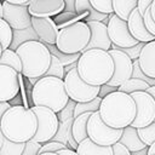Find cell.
Here are the masks:
<instances>
[{
  "label": "cell",
  "instance_id": "cell-4",
  "mask_svg": "<svg viewBox=\"0 0 155 155\" xmlns=\"http://www.w3.org/2000/svg\"><path fill=\"white\" fill-rule=\"evenodd\" d=\"M31 99L34 105H45L58 113L64 108L70 97L65 90L64 79L44 75L33 86Z\"/></svg>",
  "mask_w": 155,
  "mask_h": 155
},
{
  "label": "cell",
  "instance_id": "cell-56",
  "mask_svg": "<svg viewBox=\"0 0 155 155\" xmlns=\"http://www.w3.org/2000/svg\"><path fill=\"white\" fill-rule=\"evenodd\" d=\"M1 52H2V46H1V42H0V56H1Z\"/></svg>",
  "mask_w": 155,
  "mask_h": 155
},
{
  "label": "cell",
  "instance_id": "cell-41",
  "mask_svg": "<svg viewBox=\"0 0 155 155\" xmlns=\"http://www.w3.org/2000/svg\"><path fill=\"white\" fill-rule=\"evenodd\" d=\"M111 147H113V155H131L132 154L131 150L120 140L114 143Z\"/></svg>",
  "mask_w": 155,
  "mask_h": 155
},
{
  "label": "cell",
  "instance_id": "cell-20",
  "mask_svg": "<svg viewBox=\"0 0 155 155\" xmlns=\"http://www.w3.org/2000/svg\"><path fill=\"white\" fill-rule=\"evenodd\" d=\"M75 11L82 21H104L109 17V13H103L93 7L90 0H75Z\"/></svg>",
  "mask_w": 155,
  "mask_h": 155
},
{
  "label": "cell",
  "instance_id": "cell-34",
  "mask_svg": "<svg viewBox=\"0 0 155 155\" xmlns=\"http://www.w3.org/2000/svg\"><path fill=\"white\" fill-rule=\"evenodd\" d=\"M137 130H138V134H139L140 139H142L147 145H150L151 143L155 142V121L151 122V124L148 125V126L139 127V128H137Z\"/></svg>",
  "mask_w": 155,
  "mask_h": 155
},
{
  "label": "cell",
  "instance_id": "cell-16",
  "mask_svg": "<svg viewBox=\"0 0 155 155\" xmlns=\"http://www.w3.org/2000/svg\"><path fill=\"white\" fill-rule=\"evenodd\" d=\"M87 24L90 25L91 29V39L85 50H90V48L110 50L113 42L109 38L108 25L102 21H90L87 22Z\"/></svg>",
  "mask_w": 155,
  "mask_h": 155
},
{
  "label": "cell",
  "instance_id": "cell-3",
  "mask_svg": "<svg viewBox=\"0 0 155 155\" xmlns=\"http://www.w3.org/2000/svg\"><path fill=\"white\" fill-rule=\"evenodd\" d=\"M0 127L5 138L15 142H27L36 133L38 119L31 108H25L21 104L11 105L5 111Z\"/></svg>",
  "mask_w": 155,
  "mask_h": 155
},
{
  "label": "cell",
  "instance_id": "cell-18",
  "mask_svg": "<svg viewBox=\"0 0 155 155\" xmlns=\"http://www.w3.org/2000/svg\"><path fill=\"white\" fill-rule=\"evenodd\" d=\"M64 0H36L28 6L31 16L38 17H54L64 11Z\"/></svg>",
  "mask_w": 155,
  "mask_h": 155
},
{
  "label": "cell",
  "instance_id": "cell-17",
  "mask_svg": "<svg viewBox=\"0 0 155 155\" xmlns=\"http://www.w3.org/2000/svg\"><path fill=\"white\" fill-rule=\"evenodd\" d=\"M127 24L131 34L142 42H149L151 40H155V35H153L145 27L143 15L139 12L138 7H136L131 15L127 18Z\"/></svg>",
  "mask_w": 155,
  "mask_h": 155
},
{
  "label": "cell",
  "instance_id": "cell-25",
  "mask_svg": "<svg viewBox=\"0 0 155 155\" xmlns=\"http://www.w3.org/2000/svg\"><path fill=\"white\" fill-rule=\"evenodd\" d=\"M29 40H40L39 35L36 34L33 25L24 28V29H13V39L10 45V48L17 50L22 44H24Z\"/></svg>",
  "mask_w": 155,
  "mask_h": 155
},
{
  "label": "cell",
  "instance_id": "cell-14",
  "mask_svg": "<svg viewBox=\"0 0 155 155\" xmlns=\"http://www.w3.org/2000/svg\"><path fill=\"white\" fill-rule=\"evenodd\" d=\"M18 76L19 73L15 68L0 64V101L10 102L17 96L19 91Z\"/></svg>",
  "mask_w": 155,
  "mask_h": 155
},
{
  "label": "cell",
  "instance_id": "cell-55",
  "mask_svg": "<svg viewBox=\"0 0 155 155\" xmlns=\"http://www.w3.org/2000/svg\"><path fill=\"white\" fill-rule=\"evenodd\" d=\"M2 12H4V7H2V1L0 0V17H2Z\"/></svg>",
  "mask_w": 155,
  "mask_h": 155
},
{
  "label": "cell",
  "instance_id": "cell-26",
  "mask_svg": "<svg viewBox=\"0 0 155 155\" xmlns=\"http://www.w3.org/2000/svg\"><path fill=\"white\" fill-rule=\"evenodd\" d=\"M0 64L10 65V67L15 68L19 74H22L23 64H22V59L16 50H12L10 47L4 48L1 52V56H0Z\"/></svg>",
  "mask_w": 155,
  "mask_h": 155
},
{
  "label": "cell",
  "instance_id": "cell-43",
  "mask_svg": "<svg viewBox=\"0 0 155 155\" xmlns=\"http://www.w3.org/2000/svg\"><path fill=\"white\" fill-rule=\"evenodd\" d=\"M151 2H153V0H138V6L137 7H138L139 12L142 15H144V12L147 11V8L150 7Z\"/></svg>",
  "mask_w": 155,
  "mask_h": 155
},
{
  "label": "cell",
  "instance_id": "cell-9",
  "mask_svg": "<svg viewBox=\"0 0 155 155\" xmlns=\"http://www.w3.org/2000/svg\"><path fill=\"white\" fill-rule=\"evenodd\" d=\"M31 109L38 119V130L33 139L41 143L51 140L59 127V119L57 113L45 105H34Z\"/></svg>",
  "mask_w": 155,
  "mask_h": 155
},
{
  "label": "cell",
  "instance_id": "cell-37",
  "mask_svg": "<svg viewBox=\"0 0 155 155\" xmlns=\"http://www.w3.org/2000/svg\"><path fill=\"white\" fill-rule=\"evenodd\" d=\"M76 103H78V102L74 101V99H71V98L68 101V103L64 105V108L57 113L59 121H64V120H67V119H69V117H75V116H74V110H75Z\"/></svg>",
  "mask_w": 155,
  "mask_h": 155
},
{
  "label": "cell",
  "instance_id": "cell-35",
  "mask_svg": "<svg viewBox=\"0 0 155 155\" xmlns=\"http://www.w3.org/2000/svg\"><path fill=\"white\" fill-rule=\"evenodd\" d=\"M144 44H145V42L139 41L138 44H136V45H133V46H130V47H121V46H116V45L111 44V48H117V50H121V51L126 52V53L131 57V59L134 61V59H138V57H139V54H140V51H142Z\"/></svg>",
  "mask_w": 155,
  "mask_h": 155
},
{
  "label": "cell",
  "instance_id": "cell-51",
  "mask_svg": "<svg viewBox=\"0 0 155 155\" xmlns=\"http://www.w3.org/2000/svg\"><path fill=\"white\" fill-rule=\"evenodd\" d=\"M150 11H151V16H153V18L155 21V0H153V2L150 5Z\"/></svg>",
  "mask_w": 155,
  "mask_h": 155
},
{
  "label": "cell",
  "instance_id": "cell-24",
  "mask_svg": "<svg viewBox=\"0 0 155 155\" xmlns=\"http://www.w3.org/2000/svg\"><path fill=\"white\" fill-rule=\"evenodd\" d=\"M93 111H86V113H82L78 116L74 117V122H73V136L75 138V140L78 143H80L82 139H85L86 137H88V133H87V122H88V119L91 116Z\"/></svg>",
  "mask_w": 155,
  "mask_h": 155
},
{
  "label": "cell",
  "instance_id": "cell-42",
  "mask_svg": "<svg viewBox=\"0 0 155 155\" xmlns=\"http://www.w3.org/2000/svg\"><path fill=\"white\" fill-rule=\"evenodd\" d=\"M117 88H119V87H116V86H113V85H109V84H103V85H101V90H99L98 96L103 98V97H105L107 94H109V93L116 91Z\"/></svg>",
  "mask_w": 155,
  "mask_h": 155
},
{
  "label": "cell",
  "instance_id": "cell-31",
  "mask_svg": "<svg viewBox=\"0 0 155 155\" xmlns=\"http://www.w3.org/2000/svg\"><path fill=\"white\" fill-rule=\"evenodd\" d=\"M101 102H102V97L97 96L96 98H93L92 101L88 102H78L75 105V110H74V116H78L82 113L86 111H97L99 110L101 107Z\"/></svg>",
  "mask_w": 155,
  "mask_h": 155
},
{
  "label": "cell",
  "instance_id": "cell-15",
  "mask_svg": "<svg viewBox=\"0 0 155 155\" xmlns=\"http://www.w3.org/2000/svg\"><path fill=\"white\" fill-rule=\"evenodd\" d=\"M31 25L44 44H56L59 28L52 17L31 16Z\"/></svg>",
  "mask_w": 155,
  "mask_h": 155
},
{
  "label": "cell",
  "instance_id": "cell-1",
  "mask_svg": "<svg viewBox=\"0 0 155 155\" xmlns=\"http://www.w3.org/2000/svg\"><path fill=\"white\" fill-rule=\"evenodd\" d=\"M99 114L107 125L115 128H125L134 120L137 104L130 93L116 90L102 98Z\"/></svg>",
  "mask_w": 155,
  "mask_h": 155
},
{
  "label": "cell",
  "instance_id": "cell-29",
  "mask_svg": "<svg viewBox=\"0 0 155 155\" xmlns=\"http://www.w3.org/2000/svg\"><path fill=\"white\" fill-rule=\"evenodd\" d=\"M25 142H15L8 138L4 139L2 147L0 148V155H22Z\"/></svg>",
  "mask_w": 155,
  "mask_h": 155
},
{
  "label": "cell",
  "instance_id": "cell-2",
  "mask_svg": "<svg viewBox=\"0 0 155 155\" xmlns=\"http://www.w3.org/2000/svg\"><path fill=\"white\" fill-rule=\"evenodd\" d=\"M115 64L108 50L90 48L81 52L78 61V71L80 76L91 85L107 84L114 74Z\"/></svg>",
  "mask_w": 155,
  "mask_h": 155
},
{
  "label": "cell",
  "instance_id": "cell-13",
  "mask_svg": "<svg viewBox=\"0 0 155 155\" xmlns=\"http://www.w3.org/2000/svg\"><path fill=\"white\" fill-rule=\"evenodd\" d=\"M2 7V18L13 29H24L31 25V15L29 12L28 5L12 4L4 0Z\"/></svg>",
  "mask_w": 155,
  "mask_h": 155
},
{
  "label": "cell",
  "instance_id": "cell-6",
  "mask_svg": "<svg viewBox=\"0 0 155 155\" xmlns=\"http://www.w3.org/2000/svg\"><path fill=\"white\" fill-rule=\"evenodd\" d=\"M91 39V29L87 22L76 21L58 31L56 45L65 53H78L85 51Z\"/></svg>",
  "mask_w": 155,
  "mask_h": 155
},
{
  "label": "cell",
  "instance_id": "cell-19",
  "mask_svg": "<svg viewBox=\"0 0 155 155\" xmlns=\"http://www.w3.org/2000/svg\"><path fill=\"white\" fill-rule=\"evenodd\" d=\"M142 70L151 78H155V40L145 42L138 57Z\"/></svg>",
  "mask_w": 155,
  "mask_h": 155
},
{
  "label": "cell",
  "instance_id": "cell-46",
  "mask_svg": "<svg viewBox=\"0 0 155 155\" xmlns=\"http://www.w3.org/2000/svg\"><path fill=\"white\" fill-rule=\"evenodd\" d=\"M56 154L57 155H62V154H76V150L73 149V148H70V147H64V148L59 149Z\"/></svg>",
  "mask_w": 155,
  "mask_h": 155
},
{
  "label": "cell",
  "instance_id": "cell-50",
  "mask_svg": "<svg viewBox=\"0 0 155 155\" xmlns=\"http://www.w3.org/2000/svg\"><path fill=\"white\" fill-rule=\"evenodd\" d=\"M154 154H155V142L148 147V155H154Z\"/></svg>",
  "mask_w": 155,
  "mask_h": 155
},
{
  "label": "cell",
  "instance_id": "cell-30",
  "mask_svg": "<svg viewBox=\"0 0 155 155\" xmlns=\"http://www.w3.org/2000/svg\"><path fill=\"white\" fill-rule=\"evenodd\" d=\"M13 39V28L2 18L0 17V42L4 48H8Z\"/></svg>",
  "mask_w": 155,
  "mask_h": 155
},
{
  "label": "cell",
  "instance_id": "cell-27",
  "mask_svg": "<svg viewBox=\"0 0 155 155\" xmlns=\"http://www.w3.org/2000/svg\"><path fill=\"white\" fill-rule=\"evenodd\" d=\"M138 6V0H113L114 13H116L122 19L128 18L131 12Z\"/></svg>",
  "mask_w": 155,
  "mask_h": 155
},
{
  "label": "cell",
  "instance_id": "cell-12",
  "mask_svg": "<svg viewBox=\"0 0 155 155\" xmlns=\"http://www.w3.org/2000/svg\"><path fill=\"white\" fill-rule=\"evenodd\" d=\"M108 51H109V53L111 54V57L114 59L115 69H114V74H113L111 79L107 84L119 87L122 82H125L126 80H128L132 76L133 61L131 59V57L126 52H124L121 50L110 48Z\"/></svg>",
  "mask_w": 155,
  "mask_h": 155
},
{
  "label": "cell",
  "instance_id": "cell-47",
  "mask_svg": "<svg viewBox=\"0 0 155 155\" xmlns=\"http://www.w3.org/2000/svg\"><path fill=\"white\" fill-rule=\"evenodd\" d=\"M76 67H78V62H73V63H70V64L64 65V71L68 73L69 70H71L73 68H76Z\"/></svg>",
  "mask_w": 155,
  "mask_h": 155
},
{
  "label": "cell",
  "instance_id": "cell-53",
  "mask_svg": "<svg viewBox=\"0 0 155 155\" xmlns=\"http://www.w3.org/2000/svg\"><path fill=\"white\" fill-rule=\"evenodd\" d=\"M147 91H148L149 93H151V94L154 96V98H155V85H154V86H149Z\"/></svg>",
  "mask_w": 155,
  "mask_h": 155
},
{
  "label": "cell",
  "instance_id": "cell-52",
  "mask_svg": "<svg viewBox=\"0 0 155 155\" xmlns=\"http://www.w3.org/2000/svg\"><path fill=\"white\" fill-rule=\"evenodd\" d=\"M28 80H29V82L31 84V86H34L36 82H38V80L40 79V78H27Z\"/></svg>",
  "mask_w": 155,
  "mask_h": 155
},
{
  "label": "cell",
  "instance_id": "cell-21",
  "mask_svg": "<svg viewBox=\"0 0 155 155\" xmlns=\"http://www.w3.org/2000/svg\"><path fill=\"white\" fill-rule=\"evenodd\" d=\"M73 122H74V117H69L64 121H59V127H58V130H57V132L52 139L62 142L67 147H70V148L76 150L79 143L75 140V138L73 136V131H71Z\"/></svg>",
  "mask_w": 155,
  "mask_h": 155
},
{
  "label": "cell",
  "instance_id": "cell-10",
  "mask_svg": "<svg viewBox=\"0 0 155 155\" xmlns=\"http://www.w3.org/2000/svg\"><path fill=\"white\" fill-rule=\"evenodd\" d=\"M137 104V114L131 126L144 127L155 121V98L148 91H134L130 93Z\"/></svg>",
  "mask_w": 155,
  "mask_h": 155
},
{
  "label": "cell",
  "instance_id": "cell-38",
  "mask_svg": "<svg viewBox=\"0 0 155 155\" xmlns=\"http://www.w3.org/2000/svg\"><path fill=\"white\" fill-rule=\"evenodd\" d=\"M93 7L103 13H113V0H90Z\"/></svg>",
  "mask_w": 155,
  "mask_h": 155
},
{
  "label": "cell",
  "instance_id": "cell-5",
  "mask_svg": "<svg viewBox=\"0 0 155 155\" xmlns=\"http://www.w3.org/2000/svg\"><path fill=\"white\" fill-rule=\"evenodd\" d=\"M23 64L22 75L24 78H41L47 71L52 53L40 40H29L17 50Z\"/></svg>",
  "mask_w": 155,
  "mask_h": 155
},
{
  "label": "cell",
  "instance_id": "cell-48",
  "mask_svg": "<svg viewBox=\"0 0 155 155\" xmlns=\"http://www.w3.org/2000/svg\"><path fill=\"white\" fill-rule=\"evenodd\" d=\"M8 2H12V4H21V5H29L30 0H6Z\"/></svg>",
  "mask_w": 155,
  "mask_h": 155
},
{
  "label": "cell",
  "instance_id": "cell-32",
  "mask_svg": "<svg viewBox=\"0 0 155 155\" xmlns=\"http://www.w3.org/2000/svg\"><path fill=\"white\" fill-rule=\"evenodd\" d=\"M54 22L57 23L58 28H63V27H67L76 21H82L81 17L76 13V12H71V11H62L61 13H58L57 16H54Z\"/></svg>",
  "mask_w": 155,
  "mask_h": 155
},
{
  "label": "cell",
  "instance_id": "cell-45",
  "mask_svg": "<svg viewBox=\"0 0 155 155\" xmlns=\"http://www.w3.org/2000/svg\"><path fill=\"white\" fill-rule=\"evenodd\" d=\"M65 11H71V12H76L75 11V0H64Z\"/></svg>",
  "mask_w": 155,
  "mask_h": 155
},
{
  "label": "cell",
  "instance_id": "cell-23",
  "mask_svg": "<svg viewBox=\"0 0 155 155\" xmlns=\"http://www.w3.org/2000/svg\"><path fill=\"white\" fill-rule=\"evenodd\" d=\"M120 142L124 143L130 150L131 153H134V151H138L145 147H148L139 137L138 134V130L137 127H133L131 125L126 126L124 128V132L121 134V138H120Z\"/></svg>",
  "mask_w": 155,
  "mask_h": 155
},
{
  "label": "cell",
  "instance_id": "cell-7",
  "mask_svg": "<svg viewBox=\"0 0 155 155\" xmlns=\"http://www.w3.org/2000/svg\"><path fill=\"white\" fill-rule=\"evenodd\" d=\"M64 85L68 96L76 102H88L96 98L99 93L101 86L86 82L79 74L78 67L73 68L64 76Z\"/></svg>",
  "mask_w": 155,
  "mask_h": 155
},
{
  "label": "cell",
  "instance_id": "cell-44",
  "mask_svg": "<svg viewBox=\"0 0 155 155\" xmlns=\"http://www.w3.org/2000/svg\"><path fill=\"white\" fill-rule=\"evenodd\" d=\"M12 104L10 103V102H2V101H0V122H1V119H2V116H4V114H5V111L11 107Z\"/></svg>",
  "mask_w": 155,
  "mask_h": 155
},
{
  "label": "cell",
  "instance_id": "cell-11",
  "mask_svg": "<svg viewBox=\"0 0 155 155\" xmlns=\"http://www.w3.org/2000/svg\"><path fill=\"white\" fill-rule=\"evenodd\" d=\"M108 33L111 42L116 46L121 47H130L139 41L131 34L128 29V24L126 19H122L116 13H109V22H108Z\"/></svg>",
  "mask_w": 155,
  "mask_h": 155
},
{
  "label": "cell",
  "instance_id": "cell-54",
  "mask_svg": "<svg viewBox=\"0 0 155 155\" xmlns=\"http://www.w3.org/2000/svg\"><path fill=\"white\" fill-rule=\"evenodd\" d=\"M4 139H5V136H4V133H2V130H1V127H0V148L2 147Z\"/></svg>",
  "mask_w": 155,
  "mask_h": 155
},
{
  "label": "cell",
  "instance_id": "cell-39",
  "mask_svg": "<svg viewBox=\"0 0 155 155\" xmlns=\"http://www.w3.org/2000/svg\"><path fill=\"white\" fill-rule=\"evenodd\" d=\"M42 147V143L41 142H38L35 139H29L25 142V145H24V150H23V154L22 155H38L40 149Z\"/></svg>",
  "mask_w": 155,
  "mask_h": 155
},
{
  "label": "cell",
  "instance_id": "cell-49",
  "mask_svg": "<svg viewBox=\"0 0 155 155\" xmlns=\"http://www.w3.org/2000/svg\"><path fill=\"white\" fill-rule=\"evenodd\" d=\"M149 147V145H148ZM148 147H145V148H143V149H140V150H138V151H134V153H132L133 155H144V154H148Z\"/></svg>",
  "mask_w": 155,
  "mask_h": 155
},
{
  "label": "cell",
  "instance_id": "cell-28",
  "mask_svg": "<svg viewBox=\"0 0 155 155\" xmlns=\"http://www.w3.org/2000/svg\"><path fill=\"white\" fill-rule=\"evenodd\" d=\"M150 85L142 80V79H138V78H130L128 80H126L125 82H122L117 90L120 91H124V92H127V93H132L134 91H147L148 87Z\"/></svg>",
  "mask_w": 155,
  "mask_h": 155
},
{
  "label": "cell",
  "instance_id": "cell-33",
  "mask_svg": "<svg viewBox=\"0 0 155 155\" xmlns=\"http://www.w3.org/2000/svg\"><path fill=\"white\" fill-rule=\"evenodd\" d=\"M45 75H46V76L52 75V76H57V78H61V79H64V76H65L64 64L62 63V61H61L57 56L52 54L50 67H48L47 71L45 73Z\"/></svg>",
  "mask_w": 155,
  "mask_h": 155
},
{
  "label": "cell",
  "instance_id": "cell-8",
  "mask_svg": "<svg viewBox=\"0 0 155 155\" xmlns=\"http://www.w3.org/2000/svg\"><path fill=\"white\" fill-rule=\"evenodd\" d=\"M122 132L124 128H115L107 125L103 121L99 110L93 111L88 119L87 122L88 137L101 145H113L114 143L119 142Z\"/></svg>",
  "mask_w": 155,
  "mask_h": 155
},
{
  "label": "cell",
  "instance_id": "cell-22",
  "mask_svg": "<svg viewBox=\"0 0 155 155\" xmlns=\"http://www.w3.org/2000/svg\"><path fill=\"white\" fill-rule=\"evenodd\" d=\"M76 154H86V155H113L111 145H101L92 140L90 137L82 139L78 148Z\"/></svg>",
  "mask_w": 155,
  "mask_h": 155
},
{
  "label": "cell",
  "instance_id": "cell-40",
  "mask_svg": "<svg viewBox=\"0 0 155 155\" xmlns=\"http://www.w3.org/2000/svg\"><path fill=\"white\" fill-rule=\"evenodd\" d=\"M143 18H144V23H145L147 29H148L153 35H155V21H154V18H153V16H151L150 7L147 8V11H145L144 15H143Z\"/></svg>",
  "mask_w": 155,
  "mask_h": 155
},
{
  "label": "cell",
  "instance_id": "cell-36",
  "mask_svg": "<svg viewBox=\"0 0 155 155\" xmlns=\"http://www.w3.org/2000/svg\"><path fill=\"white\" fill-rule=\"evenodd\" d=\"M64 147H67V145L63 144L62 142L51 139V140H47V142L42 143V147L39 151V155H41V154H56L59 149H62Z\"/></svg>",
  "mask_w": 155,
  "mask_h": 155
}]
</instances>
